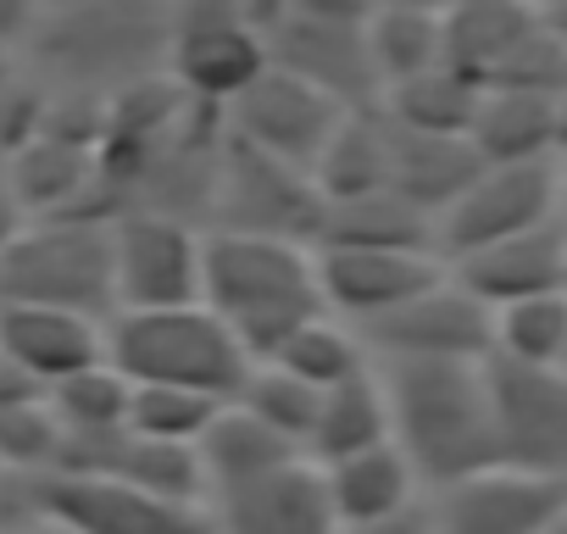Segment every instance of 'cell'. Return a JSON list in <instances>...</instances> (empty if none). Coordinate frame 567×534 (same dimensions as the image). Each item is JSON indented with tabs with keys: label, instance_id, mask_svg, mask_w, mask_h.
Returning a JSON list of instances; mask_svg holds the SVG:
<instances>
[{
	"label": "cell",
	"instance_id": "44",
	"mask_svg": "<svg viewBox=\"0 0 567 534\" xmlns=\"http://www.w3.org/2000/svg\"><path fill=\"white\" fill-rule=\"evenodd\" d=\"M379 7H417V12H451V0H379Z\"/></svg>",
	"mask_w": 567,
	"mask_h": 534
},
{
	"label": "cell",
	"instance_id": "32",
	"mask_svg": "<svg viewBox=\"0 0 567 534\" xmlns=\"http://www.w3.org/2000/svg\"><path fill=\"white\" fill-rule=\"evenodd\" d=\"M62 434H117L128 429V401H134V384L112 368V362H95L73 379H62L56 390H45Z\"/></svg>",
	"mask_w": 567,
	"mask_h": 534
},
{
	"label": "cell",
	"instance_id": "48",
	"mask_svg": "<svg viewBox=\"0 0 567 534\" xmlns=\"http://www.w3.org/2000/svg\"><path fill=\"white\" fill-rule=\"evenodd\" d=\"M545 534H567V512H561V517H556V523H550Z\"/></svg>",
	"mask_w": 567,
	"mask_h": 534
},
{
	"label": "cell",
	"instance_id": "24",
	"mask_svg": "<svg viewBox=\"0 0 567 534\" xmlns=\"http://www.w3.org/2000/svg\"><path fill=\"white\" fill-rule=\"evenodd\" d=\"M412 479L417 473H412V462L401 456L395 440L323 468V484H329V501H334L340 528H362V523H379V517L406 512L412 506Z\"/></svg>",
	"mask_w": 567,
	"mask_h": 534
},
{
	"label": "cell",
	"instance_id": "20",
	"mask_svg": "<svg viewBox=\"0 0 567 534\" xmlns=\"http://www.w3.org/2000/svg\"><path fill=\"white\" fill-rule=\"evenodd\" d=\"M534 34H539V12L528 0H512V7H451L445 12V68L478 90H495Z\"/></svg>",
	"mask_w": 567,
	"mask_h": 534
},
{
	"label": "cell",
	"instance_id": "6",
	"mask_svg": "<svg viewBox=\"0 0 567 534\" xmlns=\"http://www.w3.org/2000/svg\"><path fill=\"white\" fill-rule=\"evenodd\" d=\"M223 234H261V239H296L318 250V228H323V195L312 184V173L284 167L239 140H228L223 151V173H217V201H212V223Z\"/></svg>",
	"mask_w": 567,
	"mask_h": 534
},
{
	"label": "cell",
	"instance_id": "26",
	"mask_svg": "<svg viewBox=\"0 0 567 534\" xmlns=\"http://www.w3.org/2000/svg\"><path fill=\"white\" fill-rule=\"evenodd\" d=\"M200 462H206V479L217 484V495L223 490H234V484H250V479H261V473H272V468H290V462H301V445H290L284 434H272L267 423H256L245 407H223L217 418H212V429L200 434Z\"/></svg>",
	"mask_w": 567,
	"mask_h": 534
},
{
	"label": "cell",
	"instance_id": "7",
	"mask_svg": "<svg viewBox=\"0 0 567 534\" xmlns=\"http://www.w3.org/2000/svg\"><path fill=\"white\" fill-rule=\"evenodd\" d=\"M561 201H567V178L561 162H517V167H484L473 178V189L434 223V245L451 261L501 245L512 234L561 223Z\"/></svg>",
	"mask_w": 567,
	"mask_h": 534
},
{
	"label": "cell",
	"instance_id": "15",
	"mask_svg": "<svg viewBox=\"0 0 567 534\" xmlns=\"http://www.w3.org/2000/svg\"><path fill=\"white\" fill-rule=\"evenodd\" d=\"M368 29V23H362ZM362 29L346 23H307V18H278L267 29V57L278 73H290L301 84H312L318 95H329L346 112H368L379 106V73L368 57Z\"/></svg>",
	"mask_w": 567,
	"mask_h": 534
},
{
	"label": "cell",
	"instance_id": "2",
	"mask_svg": "<svg viewBox=\"0 0 567 534\" xmlns=\"http://www.w3.org/2000/svg\"><path fill=\"white\" fill-rule=\"evenodd\" d=\"M200 307L234 329L250 362H267L296 329L329 312L323 285H318V250L296 239L206 228Z\"/></svg>",
	"mask_w": 567,
	"mask_h": 534
},
{
	"label": "cell",
	"instance_id": "27",
	"mask_svg": "<svg viewBox=\"0 0 567 534\" xmlns=\"http://www.w3.org/2000/svg\"><path fill=\"white\" fill-rule=\"evenodd\" d=\"M379 90H395L406 79H423L445 68V12H417V7H379L362 29Z\"/></svg>",
	"mask_w": 567,
	"mask_h": 534
},
{
	"label": "cell",
	"instance_id": "17",
	"mask_svg": "<svg viewBox=\"0 0 567 534\" xmlns=\"http://www.w3.org/2000/svg\"><path fill=\"white\" fill-rule=\"evenodd\" d=\"M451 279L489 312H506L534 296L567 290V223H545L528 234H512L501 245H484L462 261H451Z\"/></svg>",
	"mask_w": 567,
	"mask_h": 534
},
{
	"label": "cell",
	"instance_id": "35",
	"mask_svg": "<svg viewBox=\"0 0 567 534\" xmlns=\"http://www.w3.org/2000/svg\"><path fill=\"white\" fill-rule=\"evenodd\" d=\"M217 412H223V401H212V396L134 384V401H128V434H140V440H167V445H200V434L212 429Z\"/></svg>",
	"mask_w": 567,
	"mask_h": 534
},
{
	"label": "cell",
	"instance_id": "39",
	"mask_svg": "<svg viewBox=\"0 0 567 534\" xmlns=\"http://www.w3.org/2000/svg\"><path fill=\"white\" fill-rule=\"evenodd\" d=\"M40 18V0H0V51H29Z\"/></svg>",
	"mask_w": 567,
	"mask_h": 534
},
{
	"label": "cell",
	"instance_id": "23",
	"mask_svg": "<svg viewBox=\"0 0 567 534\" xmlns=\"http://www.w3.org/2000/svg\"><path fill=\"white\" fill-rule=\"evenodd\" d=\"M318 250H434V217L417 212L406 195L395 189H373L357 201H334L323 206V228H318Z\"/></svg>",
	"mask_w": 567,
	"mask_h": 534
},
{
	"label": "cell",
	"instance_id": "25",
	"mask_svg": "<svg viewBox=\"0 0 567 534\" xmlns=\"http://www.w3.org/2000/svg\"><path fill=\"white\" fill-rule=\"evenodd\" d=\"M312 184H318L323 206L390 189V123H384L379 106L340 117V129L329 134V145L312 167Z\"/></svg>",
	"mask_w": 567,
	"mask_h": 534
},
{
	"label": "cell",
	"instance_id": "9",
	"mask_svg": "<svg viewBox=\"0 0 567 534\" xmlns=\"http://www.w3.org/2000/svg\"><path fill=\"white\" fill-rule=\"evenodd\" d=\"M484 373H489L501 468L567 479V373L523 368V362H501V357H489Z\"/></svg>",
	"mask_w": 567,
	"mask_h": 534
},
{
	"label": "cell",
	"instance_id": "51",
	"mask_svg": "<svg viewBox=\"0 0 567 534\" xmlns=\"http://www.w3.org/2000/svg\"><path fill=\"white\" fill-rule=\"evenodd\" d=\"M561 373H567V357H561Z\"/></svg>",
	"mask_w": 567,
	"mask_h": 534
},
{
	"label": "cell",
	"instance_id": "14",
	"mask_svg": "<svg viewBox=\"0 0 567 534\" xmlns=\"http://www.w3.org/2000/svg\"><path fill=\"white\" fill-rule=\"evenodd\" d=\"M445 274L451 267L434 250H318L323 307L351 329H368L401 312L406 301L434 290Z\"/></svg>",
	"mask_w": 567,
	"mask_h": 534
},
{
	"label": "cell",
	"instance_id": "4",
	"mask_svg": "<svg viewBox=\"0 0 567 534\" xmlns=\"http://www.w3.org/2000/svg\"><path fill=\"white\" fill-rule=\"evenodd\" d=\"M106 362L128 384L156 390H189L212 401H234L250 379V351L234 340V329L206 307H173V312H117L106 324Z\"/></svg>",
	"mask_w": 567,
	"mask_h": 534
},
{
	"label": "cell",
	"instance_id": "22",
	"mask_svg": "<svg viewBox=\"0 0 567 534\" xmlns=\"http://www.w3.org/2000/svg\"><path fill=\"white\" fill-rule=\"evenodd\" d=\"M467 145L484 167H517V162H556V95L534 90H484L478 117L467 129Z\"/></svg>",
	"mask_w": 567,
	"mask_h": 534
},
{
	"label": "cell",
	"instance_id": "43",
	"mask_svg": "<svg viewBox=\"0 0 567 534\" xmlns=\"http://www.w3.org/2000/svg\"><path fill=\"white\" fill-rule=\"evenodd\" d=\"M556 162H567V90L556 95Z\"/></svg>",
	"mask_w": 567,
	"mask_h": 534
},
{
	"label": "cell",
	"instance_id": "42",
	"mask_svg": "<svg viewBox=\"0 0 567 534\" xmlns=\"http://www.w3.org/2000/svg\"><path fill=\"white\" fill-rule=\"evenodd\" d=\"M534 12H539L545 34H556V40L567 45V0H545V7H534Z\"/></svg>",
	"mask_w": 567,
	"mask_h": 534
},
{
	"label": "cell",
	"instance_id": "38",
	"mask_svg": "<svg viewBox=\"0 0 567 534\" xmlns=\"http://www.w3.org/2000/svg\"><path fill=\"white\" fill-rule=\"evenodd\" d=\"M379 12V0H284V18H307V23H346L362 29Z\"/></svg>",
	"mask_w": 567,
	"mask_h": 534
},
{
	"label": "cell",
	"instance_id": "1",
	"mask_svg": "<svg viewBox=\"0 0 567 534\" xmlns=\"http://www.w3.org/2000/svg\"><path fill=\"white\" fill-rule=\"evenodd\" d=\"M390 434L417 479L451 490L501 468L484 362H384Z\"/></svg>",
	"mask_w": 567,
	"mask_h": 534
},
{
	"label": "cell",
	"instance_id": "50",
	"mask_svg": "<svg viewBox=\"0 0 567 534\" xmlns=\"http://www.w3.org/2000/svg\"><path fill=\"white\" fill-rule=\"evenodd\" d=\"M528 7H545V0H528Z\"/></svg>",
	"mask_w": 567,
	"mask_h": 534
},
{
	"label": "cell",
	"instance_id": "19",
	"mask_svg": "<svg viewBox=\"0 0 567 534\" xmlns=\"http://www.w3.org/2000/svg\"><path fill=\"white\" fill-rule=\"evenodd\" d=\"M217 501H223V534H340L329 484L307 462L234 484Z\"/></svg>",
	"mask_w": 567,
	"mask_h": 534
},
{
	"label": "cell",
	"instance_id": "5",
	"mask_svg": "<svg viewBox=\"0 0 567 534\" xmlns=\"http://www.w3.org/2000/svg\"><path fill=\"white\" fill-rule=\"evenodd\" d=\"M0 307H51L95 324L117 318L112 228L106 223H29L0 250Z\"/></svg>",
	"mask_w": 567,
	"mask_h": 534
},
{
	"label": "cell",
	"instance_id": "31",
	"mask_svg": "<svg viewBox=\"0 0 567 534\" xmlns=\"http://www.w3.org/2000/svg\"><path fill=\"white\" fill-rule=\"evenodd\" d=\"M267 362H272V368H284V373H296V379H301V384H312L318 396H329V390H340V384H351V379L373 373L362 335H357L351 324H340L334 312H323V318H312L307 329H296V335L284 340Z\"/></svg>",
	"mask_w": 567,
	"mask_h": 534
},
{
	"label": "cell",
	"instance_id": "29",
	"mask_svg": "<svg viewBox=\"0 0 567 534\" xmlns=\"http://www.w3.org/2000/svg\"><path fill=\"white\" fill-rule=\"evenodd\" d=\"M95 479H117V484H134L156 501H173V506H195L200 490H212L206 479V462L195 445H167V440H140V434H117L106 468Z\"/></svg>",
	"mask_w": 567,
	"mask_h": 534
},
{
	"label": "cell",
	"instance_id": "18",
	"mask_svg": "<svg viewBox=\"0 0 567 534\" xmlns=\"http://www.w3.org/2000/svg\"><path fill=\"white\" fill-rule=\"evenodd\" d=\"M0 357L29 373L40 390L106 362V324L51 307H0Z\"/></svg>",
	"mask_w": 567,
	"mask_h": 534
},
{
	"label": "cell",
	"instance_id": "28",
	"mask_svg": "<svg viewBox=\"0 0 567 534\" xmlns=\"http://www.w3.org/2000/svg\"><path fill=\"white\" fill-rule=\"evenodd\" d=\"M478 84H467L451 68H434L423 79H406L395 90L379 95V112L390 129L401 134H440V140H467L473 117H478Z\"/></svg>",
	"mask_w": 567,
	"mask_h": 534
},
{
	"label": "cell",
	"instance_id": "30",
	"mask_svg": "<svg viewBox=\"0 0 567 534\" xmlns=\"http://www.w3.org/2000/svg\"><path fill=\"white\" fill-rule=\"evenodd\" d=\"M390 440H395L390 434V396H384L379 373H362V379L323 396V412H318V429H312V456L323 468L362 456L373 445H390Z\"/></svg>",
	"mask_w": 567,
	"mask_h": 534
},
{
	"label": "cell",
	"instance_id": "36",
	"mask_svg": "<svg viewBox=\"0 0 567 534\" xmlns=\"http://www.w3.org/2000/svg\"><path fill=\"white\" fill-rule=\"evenodd\" d=\"M56 456H62V423H56L45 396L0 407V462L40 479V473L56 468Z\"/></svg>",
	"mask_w": 567,
	"mask_h": 534
},
{
	"label": "cell",
	"instance_id": "13",
	"mask_svg": "<svg viewBox=\"0 0 567 534\" xmlns=\"http://www.w3.org/2000/svg\"><path fill=\"white\" fill-rule=\"evenodd\" d=\"M267 68H272V57H267V29H256V23H245V18H217V12H189V7H178L167 73H173V84H178L195 106L228 112Z\"/></svg>",
	"mask_w": 567,
	"mask_h": 534
},
{
	"label": "cell",
	"instance_id": "3",
	"mask_svg": "<svg viewBox=\"0 0 567 534\" xmlns=\"http://www.w3.org/2000/svg\"><path fill=\"white\" fill-rule=\"evenodd\" d=\"M178 0H90L73 12H45L29 40V73L51 90L117 95L151 73H167Z\"/></svg>",
	"mask_w": 567,
	"mask_h": 534
},
{
	"label": "cell",
	"instance_id": "21",
	"mask_svg": "<svg viewBox=\"0 0 567 534\" xmlns=\"http://www.w3.org/2000/svg\"><path fill=\"white\" fill-rule=\"evenodd\" d=\"M484 173L478 151L467 140H440V134H401L390 129V189L406 195L417 212H429L434 223L473 189V178Z\"/></svg>",
	"mask_w": 567,
	"mask_h": 534
},
{
	"label": "cell",
	"instance_id": "8",
	"mask_svg": "<svg viewBox=\"0 0 567 534\" xmlns=\"http://www.w3.org/2000/svg\"><path fill=\"white\" fill-rule=\"evenodd\" d=\"M200 267H206V228L151 212H128L112 223L117 312L200 307Z\"/></svg>",
	"mask_w": 567,
	"mask_h": 534
},
{
	"label": "cell",
	"instance_id": "34",
	"mask_svg": "<svg viewBox=\"0 0 567 534\" xmlns=\"http://www.w3.org/2000/svg\"><path fill=\"white\" fill-rule=\"evenodd\" d=\"M234 407H245L256 423H267L272 434H284L290 445H312V429H318V412H323V396L312 384H301L296 373H284L272 362H256L245 390L234 396Z\"/></svg>",
	"mask_w": 567,
	"mask_h": 534
},
{
	"label": "cell",
	"instance_id": "45",
	"mask_svg": "<svg viewBox=\"0 0 567 534\" xmlns=\"http://www.w3.org/2000/svg\"><path fill=\"white\" fill-rule=\"evenodd\" d=\"M23 73V62H18V51H0V90H7L12 79Z\"/></svg>",
	"mask_w": 567,
	"mask_h": 534
},
{
	"label": "cell",
	"instance_id": "16",
	"mask_svg": "<svg viewBox=\"0 0 567 534\" xmlns=\"http://www.w3.org/2000/svg\"><path fill=\"white\" fill-rule=\"evenodd\" d=\"M567 512V479L489 468L440 495L434 528L440 534H545Z\"/></svg>",
	"mask_w": 567,
	"mask_h": 534
},
{
	"label": "cell",
	"instance_id": "37",
	"mask_svg": "<svg viewBox=\"0 0 567 534\" xmlns=\"http://www.w3.org/2000/svg\"><path fill=\"white\" fill-rule=\"evenodd\" d=\"M45 117H51V84L23 68L7 90H0V162L29 151L45 134Z\"/></svg>",
	"mask_w": 567,
	"mask_h": 534
},
{
	"label": "cell",
	"instance_id": "46",
	"mask_svg": "<svg viewBox=\"0 0 567 534\" xmlns=\"http://www.w3.org/2000/svg\"><path fill=\"white\" fill-rule=\"evenodd\" d=\"M73 7H90V0H40V12H73Z\"/></svg>",
	"mask_w": 567,
	"mask_h": 534
},
{
	"label": "cell",
	"instance_id": "11",
	"mask_svg": "<svg viewBox=\"0 0 567 534\" xmlns=\"http://www.w3.org/2000/svg\"><path fill=\"white\" fill-rule=\"evenodd\" d=\"M29 506L40 512V523H56L68 534H212V517H200V506H173L117 479L40 473L29 479Z\"/></svg>",
	"mask_w": 567,
	"mask_h": 534
},
{
	"label": "cell",
	"instance_id": "40",
	"mask_svg": "<svg viewBox=\"0 0 567 534\" xmlns=\"http://www.w3.org/2000/svg\"><path fill=\"white\" fill-rule=\"evenodd\" d=\"M23 228H29V217H23V206H18V189H12L7 162H0V250H7Z\"/></svg>",
	"mask_w": 567,
	"mask_h": 534
},
{
	"label": "cell",
	"instance_id": "49",
	"mask_svg": "<svg viewBox=\"0 0 567 534\" xmlns=\"http://www.w3.org/2000/svg\"><path fill=\"white\" fill-rule=\"evenodd\" d=\"M40 534H68V528H56V523H45V528H40Z\"/></svg>",
	"mask_w": 567,
	"mask_h": 534
},
{
	"label": "cell",
	"instance_id": "12",
	"mask_svg": "<svg viewBox=\"0 0 567 534\" xmlns=\"http://www.w3.org/2000/svg\"><path fill=\"white\" fill-rule=\"evenodd\" d=\"M346 106H334L329 95H318L312 84L290 79V73H278L267 68L234 106H228V140L284 162V167H301L312 173L329 134L340 129Z\"/></svg>",
	"mask_w": 567,
	"mask_h": 534
},
{
	"label": "cell",
	"instance_id": "41",
	"mask_svg": "<svg viewBox=\"0 0 567 534\" xmlns=\"http://www.w3.org/2000/svg\"><path fill=\"white\" fill-rule=\"evenodd\" d=\"M346 534H434V517L417 512V506H406L395 517H379V523H362V528H346Z\"/></svg>",
	"mask_w": 567,
	"mask_h": 534
},
{
	"label": "cell",
	"instance_id": "33",
	"mask_svg": "<svg viewBox=\"0 0 567 534\" xmlns=\"http://www.w3.org/2000/svg\"><path fill=\"white\" fill-rule=\"evenodd\" d=\"M495 357L523 368H561L567 357V290L495 312Z\"/></svg>",
	"mask_w": 567,
	"mask_h": 534
},
{
	"label": "cell",
	"instance_id": "47",
	"mask_svg": "<svg viewBox=\"0 0 567 534\" xmlns=\"http://www.w3.org/2000/svg\"><path fill=\"white\" fill-rule=\"evenodd\" d=\"M451 7H512V0H451Z\"/></svg>",
	"mask_w": 567,
	"mask_h": 534
},
{
	"label": "cell",
	"instance_id": "10",
	"mask_svg": "<svg viewBox=\"0 0 567 534\" xmlns=\"http://www.w3.org/2000/svg\"><path fill=\"white\" fill-rule=\"evenodd\" d=\"M357 335L384 362H489L495 357V312L478 307L451 274L417 301H406L401 312Z\"/></svg>",
	"mask_w": 567,
	"mask_h": 534
}]
</instances>
